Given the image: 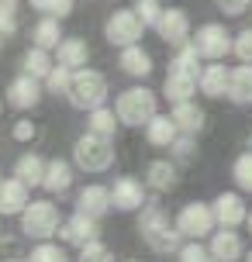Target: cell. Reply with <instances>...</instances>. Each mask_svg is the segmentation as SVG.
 I'll return each mask as SVG.
<instances>
[{"label":"cell","instance_id":"20","mask_svg":"<svg viewBox=\"0 0 252 262\" xmlns=\"http://www.w3.org/2000/svg\"><path fill=\"white\" fill-rule=\"evenodd\" d=\"M145 138H149V145H156V148H170V145L180 138V124L173 121V114H156V118L145 124Z\"/></svg>","mask_w":252,"mask_h":262},{"label":"cell","instance_id":"16","mask_svg":"<svg viewBox=\"0 0 252 262\" xmlns=\"http://www.w3.org/2000/svg\"><path fill=\"white\" fill-rule=\"evenodd\" d=\"M111 207H114V204H111V190L100 186V183H90V186H83L80 193H76V210H83V214L104 217Z\"/></svg>","mask_w":252,"mask_h":262},{"label":"cell","instance_id":"45","mask_svg":"<svg viewBox=\"0 0 252 262\" xmlns=\"http://www.w3.org/2000/svg\"><path fill=\"white\" fill-rule=\"evenodd\" d=\"M0 111H4V100H0Z\"/></svg>","mask_w":252,"mask_h":262},{"label":"cell","instance_id":"15","mask_svg":"<svg viewBox=\"0 0 252 262\" xmlns=\"http://www.w3.org/2000/svg\"><path fill=\"white\" fill-rule=\"evenodd\" d=\"M28 183L25 180H4L0 183V217H14V214H21L28 207Z\"/></svg>","mask_w":252,"mask_h":262},{"label":"cell","instance_id":"27","mask_svg":"<svg viewBox=\"0 0 252 262\" xmlns=\"http://www.w3.org/2000/svg\"><path fill=\"white\" fill-rule=\"evenodd\" d=\"M45 159L41 156H35V152H25V156L14 162V176L17 180H25L28 186H41V180H45Z\"/></svg>","mask_w":252,"mask_h":262},{"label":"cell","instance_id":"33","mask_svg":"<svg viewBox=\"0 0 252 262\" xmlns=\"http://www.w3.org/2000/svg\"><path fill=\"white\" fill-rule=\"evenodd\" d=\"M31 259L35 262H62L66 259V249L59 242H52V238H45V242H35L31 245Z\"/></svg>","mask_w":252,"mask_h":262},{"label":"cell","instance_id":"19","mask_svg":"<svg viewBox=\"0 0 252 262\" xmlns=\"http://www.w3.org/2000/svg\"><path fill=\"white\" fill-rule=\"evenodd\" d=\"M118 66L124 69V73H128V76H135V79L152 76V69H156V66H152V55H149L145 49L138 45V41H135V45H124V49H121Z\"/></svg>","mask_w":252,"mask_h":262},{"label":"cell","instance_id":"10","mask_svg":"<svg viewBox=\"0 0 252 262\" xmlns=\"http://www.w3.org/2000/svg\"><path fill=\"white\" fill-rule=\"evenodd\" d=\"M156 31H159V38L166 41V45L180 49V45L190 41V17H186L183 7H166L162 17H159V25H156Z\"/></svg>","mask_w":252,"mask_h":262},{"label":"cell","instance_id":"46","mask_svg":"<svg viewBox=\"0 0 252 262\" xmlns=\"http://www.w3.org/2000/svg\"><path fill=\"white\" fill-rule=\"evenodd\" d=\"M0 183H4V176H0Z\"/></svg>","mask_w":252,"mask_h":262},{"label":"cell","instance_id":"35","mask_svg":"<svg viewBox=\"0 0 252 262\" xmlns=\"http://www.w3.org/2000/svg\"><path fill=\"white\" fill-rule=\"evenodd\" d=\"M35 4V11H41V14H52V17H69L73 14V0H31Z\"/></svg>","mask_w":252,"mask_h":262},{"label":"cell","instance_id":"4","mask_svg":"<svg viewBox=\"0 0 252 262\" xmlns=\"http://www.w3.org/2000/svg\"><path fill=\"white\" fill-rule=\"evenodd\" d=\"M73 162H76L83 172H107L114 166V145H111V138H104V135L87 131V135L76 138V145H73Z\"/></svg>","mask_w":252,"mask_h":262},{"label":"cell","instance_id":"13","mask_svg":"<svg viewBox=\"0 0 252 262\" xmlns=\"http://www.w3.org/2000/svg\"><path fill=\"white\" fill-rule=\"evenodd\" d=\"M211 207H214V217H218V228H239L249 217V207L239 193H218Z\"/></svg>","mask_w":252,"mask_h":262},{"label":"cell","instance_id":"34","mask_svg":"<svg viewBox=\"0 0 252 262\" xmlns=\"http://www.w3.org/2000/svg\"><path fill=\"white\" fill-rule=\"evenodd\" d=\"M135 11H138V17H142V21H145L149 28H156L166 7H162L159 0H135Z\"/></svg>","mask_w":252,"mask_h":262},{"label":"cell","instance_id":"21","mask_svg":"<svg viewBox=\"0 0 252 262\" xmlns=\"http://www.w3.org/2000/svg\"><path fill=\"white\" fill-rule=\"evenodd\" d=\"M176 162L170 159H156V162H149L145 169V186L149 190H156V193H170L173 186H176Z\"/></svg>","mask_w":252,"mask_h":262},{"label":"cell","instance_id":"32","mask_svg":"<svg viewBox=\"0 0 252 262\" xmlns=\"http://www.w3.org/2000/svg\"><path fill=\"white\" fill-rule=\"evenodd\" d=\"M176 259H183V262H207V259H211V245H204V238H186L183 245L176 249Z\"/></svg>","mask_w":252,"mask_h":262},{"label":"cell","instance_id":"23","mask_svg":"<svg viewBox=\"0 0 252 262\" xmlns=\"http://www.w3.org/2000/svg\"><path fill=\"white\" fill-rule=\"evenodd\" d=\"M41 186H45L49 193H66L69 186H73V166H69L66 159H49Z\"/></svg>","mask_w":252,"mask_h":262},{"label":"cell","instance_id":"37","mask_svg":"<svg viewBox=\"0 0 252 262\" xmlns=\"http://www.w3.org/2000/svg\"><path fill=\"white\" fill-rule=\"evenodd\" d=\"M232 52L239 55V62H252V28H245V31H239V35H235Z\"/></svg>","mask_w":252,"mask_h":262},{"label":"cell","instance_id":"30","mask_svg":"<svg viewBox=\"0 0 252 262\" xmlns=\"http://www.w3.org/2000/svg\"><path fill=\"white\" fill-rule=\"evenodd\" d=\"M73 73H76V69H69V66L55 62V66H52V73L45 76V90L55 93V97H66L69 86H73Z\"/></svg>","mask_w":252,"mask_h":262},{"label":"cell","instance_id":"5","mask_svg":"<svg viewBox=\"0 0 252 262\" xmlns=\"http://www.w3.org/2000/svg\"><path fill=\"white\" fill-rule=\"evenodd\" d=\"M69 104L76 107V111H93V107H100L107 100V79L104 73H97V69H76L73 73V86H69Z\"/></svg>","mask_w":252,"mask_h":262},{"label":"cell","instance_id":"7","mask_svg":"<svg viewBox=\"0 0 252 262\" xmlns=\"http://www.w3.org/2000/svg\"><path fill=\"white\" fill-rule=\"evenodd\" d=\"M176 228L183 238H211L214 228H218V217H214L211 204H200V200H190L180 207L176 214Z\"/></svg>","mask_w":252,"mask_h":262},{"label":"cell","instance_id":"9","mask_svg":"<svg viewBox=\"0 0 252 262\" xmlns=\"http://www.w3.org/2000/svg\"><path fill=\"white\" fill-rule=\"evenodd\" d=\"M41 83L45 79L31 76V73H21V76H14L7 83V104L14 111H31V107H38L41 100Z\"/></svg>","mask_w":252,"mask_h":262},{"label":"cell","instance_id":"42","mask_svg":"<svg viewBox=\"0 0 252 262\" xmlns=\"http://www.w3.org/2000/svg\"><path fill=\"white\" fill-rule=\"evenodd\" d=\"M245 228H249V231H252V210H249V217H245Z\"/></svg>","mask_w":252,"mask_h":262},{"label":"cell","instance_id":"38","mask_svg":"<svg viewBox=\"0 0 252 262\" xmlns=\"http://www.w3.org/2000/svg\"><path fill=\"white\" fill-rule=\"evenodd\" d=\"M170 152H173L176 159H183V162H186V159H194V135L180 131V138H176V142L170 145Z\"/></svg>","mask_w":252,"mask_h":262},{"label":"cell","instance_id":"43","mask_svg":"<svg viewBox=\"0 0 252 262\" xmlns=\"http://www.w3.org/2000/svg\"><path fill=\"white\" fill-rule=\"evenodd\" d=\"M0 4H11V7H14V4H17V0H0Z\"/></svg>","mask_w":252,"mask_h":262},{"label":"cell","instance_id":"29","mask_svg":"<svg viewBox=\"0 0 252 262\" xmlns=\"http://www.w3.org/2000/svg\"><path fill=\"white\" fill-rule=\"evenodd\" d=\"M52 55H49V49H41V45H35V49H28L25 52V59H21V69L25 73H31V76H38V79H45L49 73H52Z\"/></svg>","mask_w":252,"mask_h":262},{"label":"cell","instance_id":"24","mask_svg":"<svg viewBox=\"0 0 252 262\" xmlns=\"http://www.w3.org/2000/svg\"><path fill=\"white\" fill-rule=\"evenodd\" d=\"M228 100H235V104H252V62H242V66L232 69Z\"/></svg>","mask_w":252,"mask_h":262},{"label":"cell","instance_id":"1","mask_svg":"<svg viewBox=\"0 0 252 262\" xmlns=\"http://www.w3.org/2000/svg\"><path fill=\"white\" fill-rule=\"evenodd\" d=\"M138 235H142V242H145L152 252H173L176 255V249L183 245L180 242V228H176V221L170 224V217H166V210L156 207V204H149L145 210H142V217H138Z\"/></svg>","mask_w":252,"mask_h":262},{"label":"cell","instance_id":"8","mask_svg":"<svg viewBox=\"0 0 252 262\" xmlns=\"http://www.w3.org/2000/svg\"><path fill=\"white\" fill-rule=\"evenodd\" d=\"M194 45H197V52L211 62V59H225L228 52H232V45H235V38L225 31V25H218V21H207V25L197 28V35H194Z\"/></svg>","mask_w":252,"mask_h":262},{"label":"cell","instance_id":"11","mask_svg":"<svg viewBox=\"0 0 252 262\" xmlns=\"http://www.w3.org/2000/svg\"><path fill=\"white\" fill-rule=\"evenodd\" d=\"M59 238L66 242V245H87L90 238H100V228H97V217L93 214H83V210H76L73 217H66L62 221V228H59Z\"/></svg>","mask_w":252,"mask_h":262},{"label":"cell","instance_id":"28","mask_svg":"<svg viewBox=\"0 0 252 262\" xmlns=\"http://www.w3.org/2000/svg\"><path fill=\"white\" fill-rule=\"evenodd\" d=\"M31 38H35V45H41V49H59V41H62V28H59V17L45 14L38 25H35Z\"/></svg>","mask_w":252,"mask_h":262},{"label":"cell","instance_id":"2","mask_svg":"<svg viewBox=\"0 0 252 262\" xmlns=\"http://www.w3.org/2000/svg\"><path fill=\"white\" fill-rule=\"evenodd\" d=\"M156 107H159V100H156V93L149 90V86H128V90H121L118 100H114V111H118L121 124H128V128L149 124V121L159 114Z\"/></svg>","mask_w":252,"mask_h":262},{"label":"cell","instance_id":"18","mask_svg":"<svg viewBox=\"0 0 252 262\" xmlns=\"http://www.w3.org/2000/svg\"><path fill=\"white\" fill-rule=\"evenodd\" d=\"M228 79H232V69L218 66V59H211V66L200 69L197 83H200V93H204V97L218 100V97H228Z\"/></svg>","mask_w":252,"mask_h":262},{"label":"cell","instance_id":"41","mask_svg":"<svg viewBox=\"0 0 252 262\" xmlns=\"http://www.w3.org/2000/svg\"><path fill=\"white\" fill-rule=\"evenodd\" d=\"M221 4V11L232 14V17H239V14H245V7H249L252 0H218Z\"/></svg>","mask_w":252,"mask_h":262},{"label":"cell","instance_id":"3","mask_svg":"<svg viewBox=\"0 0 252 262\" xmlns=\"http://www.w3.org/2000/svg\"><path fill=\"white\" fill-rule=\"evenodd\" d=\"M21 217V235L31 238V242H45V238H55L59 228H62V217H59V207L52 200H28V207L17 214Z\"/></svg>","mask_w":252,"mask_h":262},{"label":"cell","instance_id":"12","mask_svg":"<svg viewBox=\"0 0 252 262\" xmlns=\"http://www.w3.org/2000/svg\"><path fill=\"white\" fill-rule=\"evenodd\" d=\"M200 76H194V73H186V69H176V66H170V73H166V79H162V97L170 100V104H180V100H194V93H197V83Z\"/></svg>","mask_w":252,"mask_h":262},{"label":"cell","instance_id":"44","mask_svg":"<svg viewBox=\"0 0 252 262\" xmlns=\"http://www.w3.org/2000/svg\"><path fill=\"white\" fill-rule=\"evenodd\" d=\"M0 45H4V35H0Z\"/></svg>","mask_w":252,"mask_h":262},{"label":"cell","instance_id":"31","mask_svg":"<svg viewBox=\"0 0 252 262\" xmlns=\"http://www.w3.org/2000/svg\"><path fill=\"white\" fill-rule=\"evenodd\" d=\"M232 180L239 186L242 193H252V152H242L232 166Z\"/></svg>","mask_w":252,"mask_h":262},{"label":"cell","instance_id":"40","mask_svg":"<svg viewBox=\"0 0 252 262\" xmlns=\"http://www.w3.org/2000/svg\"><path fill=\"white\" fill-rule=\"evenodd\" d=\"M11 135H14V142H31V138H35V124H31V121H17Z\"/></svg>","mask_w":252,"mask_h":262},{"label":"cell","instance_id":"17","mask_svg":"<svg viewBox=\"0 0 252 262\" xmlns=\"http://www.w3.org/2000/svg\"><path fill=\"white\" fill-rule=\"evenodd\" d=\"M207 245H211V259H221V262L242 259V252H245L242 235L235 231V228H221V231H214Z\"/></svg>","mask_w":252,"mask_h":262},{"label":"cell","instance_id":"25","mask_svg":"<svg viewBox=\"0 0 252 262\" xmlns=\"http://www.w3.org/2000/svg\"><path fill=\"white\" fill-rule=\"evenodd\" d=\"M121 118L114 107H93V111H87V131H93V135H104V138H114V131H118Z\"/></svg>","mask_w":252,"mask_h":262},{"label":"cell","instance_id":"22","mask_svg":"<svg viewBox=\"0 0 252 262\" xmlns=\"http://www.w3.org/2000/svg\"><path fill=\"white\" fill-rule=\"evenodd\" d=\"M173 121L180 124V131H186V135H197V131H204V121H207V114H204V107H197L194 100H180V104H173Z\"/></svg>","mask_w":252,"mask_h":262},{"label":"cell","instance_id":"39","mask_svg":"<svg viewBox=\"0 0 252 262\" xmlns=\"http://www.w3.org/2000/svg\"><path fill=\"white\" fill-rule=\"evenodd\" d=\"M17 31V14H14L11 4H0V35L7 38V35H14Z\"/></svg>","mask_w":252,"mask_h":262},{"label":"cell","instance_id":"14","mask_svg":"<svg viewBox=\"0 0 252 262\" xmlns=\"http://www.w3.org/2000/svg\"><path fill=\"white\" fill-rule=\"evenodd\" d=\"M111 204H114V210H138L142 204H145V186L138 183L135 176H121V180H114V186H111Z\"/></svg>","mask_w":252,"mask_h":262},{"label":"cell","instance_id":"26","mask_svg":"<svg viewBox=\"0 0 252 262\" xmlns=\"http://www.w3.org/2000/svg\"><path fill=\"white\" fill-rule=\"evenodd\" d=\"M55 52H59V59H55V62L69 66V69H83V66L90 62V45H87L83 38H62Z\"/></svg>","mask_w":252,"mask_h":262},{"label":"cell","instance_id":"36","mask_svg":"<svg viewBox=\"0 0 252 262\" xmlns=\"http://www.w3.org/2000/svg\"><path fill=\"white\" fill-rule=\"evenodd\" d=\"M80 259H90V262H104L111 259V249H107L100 238H90L87 245H80Z\"/></svg>","mask_w":252,"mask_h":262},{"label":"cell","instance_id":"6","mask_svg":"<svg viewBox=\"0 0 252 262\" xmlns=\"http://www.w3.org/2000/svg\"><path fill=\"white\" fill-rule=\"evenodd\" d=\"M145 28L149 25L138 17V11H135V7H121V11H114L104 21V38L111 41V45L124 49V45H135V41L142 38V31H145Z\"/></svg>","mask_w":252,"mask_h":262}]
</instances>
